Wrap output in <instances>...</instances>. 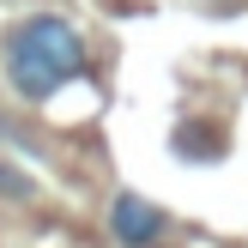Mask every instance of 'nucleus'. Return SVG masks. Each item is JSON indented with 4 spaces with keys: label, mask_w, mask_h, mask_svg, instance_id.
Listing matches in <instances>:
<instances>
[{
    "label": "nucleus",
    "mask_w": 248,
    "mask_h": 248,
    "mask_svg": "<svg viewBox=\"0 0 248 248\" xmlns=\"http://www.w3.org/2000/svg\"><path fill=\"white\" fill-rule=\"evenodd\" d=\"M0 61H6V79L12 91L24 97V103H48V97H61L73 79H85V36L73 31L67 18H55V12H31V18H18L6 31V43H0Z\"/></svg>",
    "instance_id": "f257e3e1"
},
{
    "label": "nucleus",
    "mask_w": 248,
    "mask_h": 248,
    "mask_svg": "<svg viewBox=\"0 0 248 248\" xmlns=\"http://www.w3.org/2000/svg\"><path fill=\"white\" fill-rule=\"evenodd\" d=\"M109 230H115L121 248H152V242H164L170 218L157 212L152 200H140V194H121V200L109 206Z\"/></svg>",
    "instance_id": "f03ea898"
}]
</instances>
